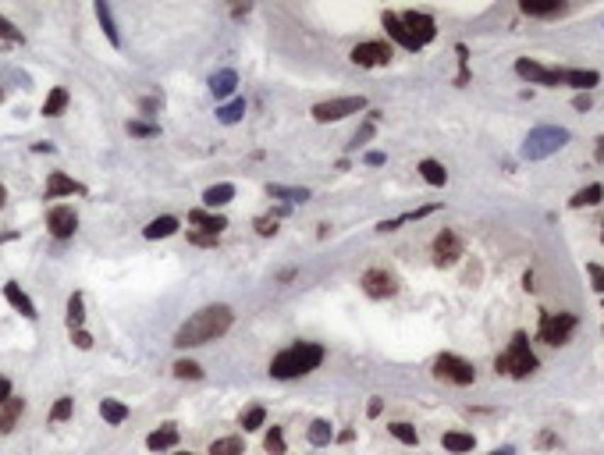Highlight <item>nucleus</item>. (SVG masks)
Returning <instances> with one entry per match:
<instances>
[{
  "label": "nucleus",
  "mask_w": 604,
  "mask_h": 455,
  "mask_svg": "<svg viewBox=\"0 0 604 455\" xmlns=\"http://www.w3.org/2000/svg\"><path fill=\"white\" fill-rule=\"evenodd\" d=\"M231 306H203L199 313H192L178 335H174V345L178 349H192V345H206V342H217L220 335H228L231 327Z\"/></svg>",
  "instance_id": "nucleus-1"
},
{
  "label": "nucleus",
  "mask_w": 604,
  "mask_h": 455,
  "mask_svg": "<svg viewBox=\"0 0 604 455\" xmlns=\"http://www.w3.org/2000/svg\"><path fill=\"white\" fill-rule=\"evenodd\" d=\"M320 363H324V345H317V342H295V345H288L284 352H277L270 359V377H277V381L306 377Z\"/></svg>",
  "instance_id": "nucleus-2"
},
{
  "label": "nucleus",
  "mask_w": 604,
  "mask_h": 455,
  "mask_svg": "<svg viewBox=\"0 0 604 455\" xmlns=\"http://www.w3.org/2000/svg\"><path fill=\"white\" fill-rule=\"evenodd\" d=\"M494 370L505 373V377H530V373L537 370V356H533V349H530L526 331H515V335H512L508 349L494 359Z\"/></svg>",
  "instance_id": "nucleus-3"
},
{
  "label": "nucleus",
  "mask_w": 604,
  "mask_h": 455,
  "mask_svg": "<svg viewBox=\"0 0 604 455\" xmlns=\"http://www.w3.org/2000/svg\"><path fill=\"white\" fill-rule=\"evenodd\" d=\"M569 142V132L565 128H554V125H544V128H533L522 142V157L526 160H544L551 153H558L561 146Z\"/></svg>",
  "instance_id": "nucleus-4"
},
{
  "label": "nucleus",
  "mask_w": 604,
  "mask_h": 455,
  "mask_svg": "<svg viewBox=\"0 0 604 455\" xmlns=\"http://www.w3.org/2000/svg\"><path fill=\"white\" fill-rule=\"evenodd\" d=\"M434 377H437V381H448V384L466 388V384H473V381H476V366H473L469 359H462V356L441 352V356L434 359Z\"/></svg>",
  "instance_id": "nucleus-5"
},
{
  "label": "nucleus",
  "mask_w": 604,
  "mask_h": 455,
  "mask_svg": "<svg viewBox=\"0 0 604 455\" xmlns=\"http://www.w3.org/2000/svg\"><path fill=\"white\" fill-rule=\"evenodd\" d=\"M572 331H576V317L572 313H544L540 317V342H547V345H565L569 338H572Z\"/></svg>",
  "instance_id": "nucleus-6"
},
{
  "label": "nucleus",
  "mask_w": 604,
  "mask_h": 455,
  "mask_svg": "<svg viewBox=\"0 0 604 455\" xmlns=\"http://www.w3.org/2000/svg\"><path fill=\"white\" fill-rule=\"evenodd\" d=\"M363 107H367L363 96H338V100L317 103V107H313V118L328 125V121H342V118H349V114H359Z\"/></svg>",
  "instance_id": "nucleus-7"
},
{
  "label": "nucleus",
  "mask_w": 604,
  "mask_h": 455,
  "mask_svg": "<svg viewBox=\"0 0 604 455\" xmlns=\"http://www.w3.org/2000/svg\"><path fill=\"white\" fill-rule=\"evenodd\" d=\"M359 285H363V292H367L370 299H391V296L398 292V278H395L391 271H384V267L367 271Z\"/></svg>",
  "instance_id": "nucleus-8"
},
{
  "label": "nucleus",
  "mask_w": 604,
  "mask_h": 455,
  "mask_svg": "<svg viewBox=\"0 0 604 455\" xmlns=\"http://www.w3.org/2000/svg\"><path fill=\"white\" fill-rule=\"evenodd\" d=\"M561 72L565 68H544V64L526 61V57L515 61V75L526 79V82H533V86H561Z\"/></svg>",
  "instance_id": "nucleus-9"
},
{
  "label": "nucleus",
  "mask_w": 604,
  "mask_h": 455,
  "mask_svg": "<svg viewBox=\"0 0 604 455\" xmlns=\"http://www.w3.org/2000/svg\"><path fill=\"white\" fill-rule=\"evenodd\" d=\"M352 61H356L359 68H381V64L391 61V43H384V40L359 43V47H352Z\"/></svg>",
  "instance_id": "nucleus-10"
},
{
  "label": "nucleus",
  "mask_w": 604,
  "mask_h": 455,
  "mask_svg": "<svg viewBox=\"0 0 604 455\" xmlns=\"http://www.w3.org/2000/svg\"><path fill=\"white\" fill-rule=\"evenodd\" d=\"M459 257H462V239L452 232V228L437 232V239H434V264L437 267H452V264H459Z\"/></svg>",
  "instance_id": "nucleus-11"
},
{
  "label": "nucleus",
  "mask_w": 604,
  "mask_h": 455,
  "mask_svg": "<svg viewBox=\"0 0 604 455\" xmlns=\"http://www.w3.org/2000/svg\"><path fill=\"white\" fill-rule=\"evenodd\" d=\"M402 26L409 29V36H413L420 47H427V43L437 36V22H434V15H427V11H406V15H402Z\"/></svg>",
  "instance_id": "nucleus-12"
},
{
  "label": "nucleus",
  "mask_w": 604,
  "mask_h": 455,
  "mask_svg": "<svg viewBox=\"0 0 604 455\" xmlns=\"http://www.w3.org/2000/svg\"><path fill=\"white\" fill-rule=\"evenodd\" d=\"M47 228H50L54 239H72L75 228H79V213H75L72 206H54V210L47 213Z\"/></svg>",
  "instance_id": "nucleus-13"
},
{
  "label": "nucleus",
  "mask_w": 604,
  "mask_h": 455,
  "mask_svg": "<svg viewBox=\"0 0 604 455\" xmlns=\"http://www.w3.org/2000/svg\"><path fill=\"white\" fill-rule=\"evenodd\" d=\"M381 22H384L388 36H391L398 47H406V50H420V43H416V40L409 36V29L402 26V15H395V11H384V18H381Z\"/></svg>",
  "instance_id": "nucleus-14"
},
{
  "label": "nucleus",
  "mask_w": 604,
  "mask_h": 455,
  "mask_svg": "<svg viewBox=\"0 0 604 455\" xmlns=\"http://www.w3.org/2000/svg\"><path fill=\"white\" fill-rule=\"evenodd\" d=\"M4 299H8L26 320H36V306H33V299L18 288V281H8V285H4Z\"/></svg>",
  "instance_id": "nucleus-15"
},
{
  "label": "nucleus",
  "mask_w": 604,
  "mask_h": 455,
  "mask_svg": "<svg viewBox=\"0 0 604 455\" xmlns=\"http://www.w3.org/2000/svg\"><path fill=\"white\" fill-rule=\"evenodd\" d=\"M189 224L203 228L206 235H220L224 228H228V220H224L220 213H210V210H192V213H189Z\"/></svg>",
  "instance_id": "nucleus-16"
},
{
  "label": "nucleus",
  "mask_w": 604,
  "mask_h": 455,
  "mask_svg": "<svg viewBox=\"0 0 604 455\" xmlns=\"http://www.w3.org/2000/svg\"><path fill=\"white\" fill-rule=\"evenodd\" d=\"M178 444V427L174 423H160L150 437H146V448L150 451H164V448H174Z\"/></svg>",
  "instance_id": "nucleus-17"
},
{
  "label": "nucleus",
  "mask_w": 604,
  "mask_h": 455,
  "mask_svg": "<svg viewBox=\"0 0 604 455\" xmlns=\"http://www.w3.org/2000/svg\"><path fill=\"white\" fill-rule=\"evenodd\" d=\"M519 11H522V15H533V18H558V15H565V4H561V0H547V4H537V0H522Z\"/></svg>",
  "instance_id": "nucleus-18"
},
{
  "label": "nucleus",
  "mask_w": 604,
  "mask_h": 455,
  "mask_svg": "<svg viewBox=\"0 0 604 455\" xmlns=\"http://www.w3.org/2000/svg\"><path fill=\"white\" fill-rule=\"evenodd\" d=\"M22 412H26V402H22V398H15V395H11V398H8V402H4V405H0V434H11V430H15V423H18V416H22Z\"/></svg>",
  "instance_id": "nucleus-19"
},
{
  "label": "nucleus",
  "mask_w": 604,
  "mask_h": 455,
  "mask_svg": "<svg viewBox=\"0 0 604 455\" xmlns=\"http://www.w3.org/2000/svg\"><path fill=\"white\" fill-rule=\"evenodd\" d=\"M600 82V75L597 72H583V68H565L561 72V86H572V89H590V86H597Z\"/></svg>",
  "instance_id": "nucleus-20"
},
{
  "label": "nucleus",
  "mask_w": 604,
  "mask_h": 455,
  "mask_svg": "<svg viewBox=\"0 0 604 455\" xmlns=\"http://www.w3.org/2000/svg\"><path fill=\"white\" fill-rule=\"evenodd\" d=\"M75 192H82V185H79L75 178H68V174H61V171L50 174V181H47V196H50V199H57V196H75Z\"/></svg>",
  "instance_id": "nucleus-21"
},
{
  "label": "nucleus",
  "mask_w": 604,
  "mask_h": 455,
  "mask_svg": "<svg viewBox=\"0 0 604 455\" xmlns=\"http://www.w3.org/2000/svg\"><path fill=\"white\" fill-rule=\"evenodd\" d=\"M231 199H235V185H231V181L210 185V189L203 192V203H206V206H213V210H217V206H224V203H231Z\"/></svg>",
  "instance_id": "nucleus-22"
},
{
  "label": "nucleus",
  "mask_w": 604,
  "mask_h": 455,
  "mask_svg": "<svg viewBox=\"0 0 604 455\" xmlns=\"http://www.w3.org/2000/svg\"><path fill=\"white\" fill-rule=\"evenodd\" d=\"M600 199H604V185H597V181H593V185L579 189V192L569 199V206H572V210H583V206H597Z\"/></svg>",
  "instance_id": "nucleus-23"
},
{
  "label": "nucleus",
  "mask_w": 604,
  "mask_h": 455,
  "mask_svg": "<svg viewBox=\"0 0 604 455\" xmlns=\"http://www.w3.org/2000/svg\"><path fill=\"white\" fill-rule=\"evenodd\" d=\"M441 444H444L448 451L462 455V451H473V448H476V437H473V434H462V430H448V434L441 437Z\"/></svg>",
  "instance_id": "nucleus-24"
},
{
  "label": "nucleus",
  "mask_w": 604,
  "mask_h": 455,
  "mask_svg": "<svg viewBox=\"0 0 604 455\" xmlns=\"http://www.w3.org/2000/svg\"><path fill=\"white\" fill-rule=\"evenodd\" d=\"M267 196L270 199H284V203H306L310 199V189H291V185H267Z\"/></svg>",
  "instance_id": "nucleus-25"
},
{
  "label": "nucleus",
  "mask_w": 604,
  "mask_h": 455,
  "mask_svg": "<svg viewBox=\"0 0 604 455\" xmlns=\"http://www.w3.org/2000/svg\"><path fill=\"white\" fill-rule=\"evenodd\" d=\"M235 82H238V75H235L231 68H224V72H217V75L210 79V89H213V96H217V100H224V96H231V93H235Z\"/></svg>",
  "instance_id": "nucleus-26"
},
{
  "label": "nucleus",
  "mask_w": 604,
  "mask_h": 455,
  "mask_svg": "<svg viewBox=\"0 0 604 455\" xmlns=\"http://www.w3.org/2000/svg\"><path fill=\"white\" fill-rule=\"evenodd\" d=\"M100 416H104L111 427H118V423L128 420V405L118 402V398H104V402H100Z\"/></svg>",
  "instance_id": "nucleus-27"
},
{
  "label": "nucleus",
  "mask_w": 604,
  "mask_h": 455,
  "mask_svg": "<svg viewBox=\"0 0 604 455\" xmlns=\"http://www.w3.org/2000/svg\"><path fill=\"white\" fill-rule=\"evenodd\" d=\"M178 232V217H157V220H150L146 224V239H167V235H174Z\"/></svg>",
  "instance_id": "nucleus-28"
},
{
  "label": "nucleus",
  "mask_w": 604,
  "mask_h": 455,
  "mask_svg": "<svg viewBox=\"0 0 604 455\" xmlns=\"http://www.w3.org/2000/svg\"><path fill=\"white\" fill-rule=\"evenodd\" d=\"M306 437H310V444L324 448V444H331V441H335V427H331L328 420H313V423H310V430H306Z\"/></svg>",
  "instance_id": "nucleus-29"
},
{
  "label": "nucleus",
  "mask_w": 604,
  "mask_h": 455,
  "mask_svg": "<svg viewBox=\"0 0 604 455\" xmlns=\"http://www.w3.org/2000/svg\"><path fill=\"white\" fill-rule=\"evenodd\" d=\"M210 455H245V441H242L238 434H231V437H217V441L210 444Z\"/></svg>",
  "instance_id": "nucleus-30"
},
{
  "label": "nucleus",
  "mask_w": 604,
  "mask_h": 455,
  "mask_svg": "<svg viewBox=\"0 0 604 455\" xmlns=\"http://www.w3.org/2000/svg\"><path fill=\"white\" fill-rule=\"evenodd\" d=\"M420 174H423V181H430V185H444L448 181V171H444V164H437V160H420Z\"/></svg>",
  "instance_id": "nucleus-31"
},
{
  "label": "nucleus",
  "mask_w": 604,
  "mask_h": 455,
  "mask_svg": "<svg viewBox=\"0 0 604 455\" xmlns=\"http://www.w3.org/2000/svg\"><path fill=\"white\" fill-rule=\"evenodd\" d=\"M65 107H68V89H61V86L50 89V96L43 100V114H47V118H57Z\"/></svg>",
  "instance_id": "nucleus-32"
},
{
  "label": "nucleus",
  "mask_w": 604,
  "mask_h": 455,
  "mask_svg": "<svg viewBox=\"0 0 604 455\" xmlns=\"http://www.w3.org/2000/svg\"><path fill=\"white\" fill-rule=\"evenodd\" d=\"M82 320H86V303H82V296L75 292V296L68 299V327H72V331H82Z\"/></svg>",
  "instance_id": "nucleus-33"
},
{
  "label": "nucleus",
  "mask_w": 604,
  "mask_h": 455,
  "mask_svg": "<svg viewBox=\"0 0 604 455\" xmlns=\"http://www.w3.org/2000/svg\"><path fill=\"white\" fill-rule=\"evenodd\" d=\"M96 18H100V26H104L111 47H121V36H118V29H114V22H111V8H107V4H96Z\"/></svg>",
  "instance_id": "nucleus-34"
},
{
  "label": "nucleus",
  "mask_w": 604,
  "mask_h": 455,
  "mask_svg": "<svg viewBox=\"0 0 604 455\" xmlns=\"http://www.w3.org/2000/svg\"><path fill=\"white\" fill-rule=\"evenodd\" d=\"M263 420H267V409H263V405H249V409L242 412V427H245V434H249V430H259V427H263Z\"/></svg>",
  "instance_id": "nucleus-35"
},
{
  "label": "nucleus",
  "mask_w": 604,
  "mask_h": 455,
  "mask_svg": "<svg viewBox=\"0 0 604 455\" xmlns=\"http://www.w3.org/2000/svg\"><path fill=\"white\" fill-rule=\"evenodd\" d=\"M388 434H391L395 441H402V444H420V434H416V427H409V423H391Z\"/></svg>",
  "instance_id": "nucleus-36"
},
{
  "label": "nucleus",
  "mask_w": 604,
  "mask_h": 455,
  "mask_svg": "<svg viewBox=\"0 0 604 455\" xmlns=\"http://www.w3.org/2000/svg\"><path fill=\"white\" fill-rule=\"evenodd\" d=\"M263 448H267L270 455H284V430H281V427H270L267 437H263Z\"/></svg>",
  "instance_id": "nucleus-37"
},
{
  "label": "nucleus",
  "mask_w": 604,
  "mask_h": 455,
  "mask_svg": "<svg viewBox=\"0 0 604 455\" xmlns=\"http://www.w3.org/2000/svg\"><path fill=\"white\" fill-rule=\"evenodd\" d=\"M242 114H245V100H235V103H228V107H217V118H220L224 125H235Z\"/></svg>",
  "instance_id": "nucleus-38"
},
{
  "label": "nucleus",
  "mask_w": 604,
  "mask_h": 455,
  "mask_svg": "<svg viewBox=\"0 0 604 455\" xmlns=\"http://www.w3.org/2000/svg\"><path fill=\"white\" fill-rule=\"evenodd\" d=\"M174 377H181V381H199L203 370H199V363H192V359H178V363H174Z\"/></svg>",
  "instance_id": "nucleus-39"
},
{
  "label": "nucleus",
  "mask_w": 604,
  "mask_h": 455,
  "mask_svg": "<svg viewBox=\"0 0 604 455\" xmlns=\"http://www.w3.org/2000/svg\"><path fill=\"white\" fill-rule=\"evenodd\" d=\"M72 409H75V402H72V398H57V402H54V409H50V420H54V423H65V420L72 416Z\"/></svg>",
  "instance_id": "nucleus-40"
},
{
  "label": "nucleus",
  "mask_w": 604,
  "mask_h": 455,
  "mask_svg": "<svg viewBox=\"0 0 604 455\" xmlns=\"http://www.w3.org/2000/svg\"><path fill=\"white\" fill-rule=\"evenodd\" d=\"M160 128L150 125V121H128V135H139V139H153Z\"/></svg>",
  "instance_id": "nucleus-41"
},
{
  "label": "nucleus",
  "mask_w": 604,
  "mask_h": 455,
  "mask_svg": "<svg viewBox=\"0 0 604 455\" xmlns=\"http://www.w3.org/2000/svg\"><path fill=\"white\" fill-rule=\"evenodd\" d=\"M256 232H259L263 239L277 235V217H256Z\"/></svg>",
  "instance_id": "nucleus-42"
},
{
  "label": "nucleus",
  "mask_w": 604,
  "mask_h": 455,
  "mask_svg": "<svg viewBox=\"0 0 604 455\" xmlns=\"http://www.w3.org/2000/svg\"><path fill=\"white\" fill-rule=\"evenodd\" d=\"M0 40H8V43H22V33H18L8 18H0Z\"/></svg>",
  "instance_id": "nucleus-43"
},
{
  "label": "nucleus",
  "mask_w": 604,
  "mask_h": 455,
  "mask_svg": "<svg viewBox=\"0 0 604 455\" xmlns=\"http://www.w3.org/2000/svg\"><path fill=\"white\" fill-rule=\"evenodd\" d=\"M586 274L593 278V288L604 296V267H597V264H586Z\"/></svg>",
  "instance_id": "nucleus-44"
},
{
  "label": "nucleus",
  "mask_w": 604,
  "mask_h": 455,
  "mask_svg": "<svg viewBox=\"0 0 604 455\" xmlns=\"http://www.w3.org/2000/svg\"><path fill=\"white\" fill-rule=\"evenodd\" d=\"M217 239H220V235H206V232H192V235H189L192 246H217Z\"/></svg>",
  "instance_id": "nucleus-45"
},
{
  "label": "nucleus",
  "mask_w": 604,
  "mask_h": 455,
  "mask_svg": "<svg viewBox=\"0 0 604 455\" xmlns=\"http://www.w3.org/2000/svg\"><path fill=\"white\" fill-rule=\"evenodd\" d=\"M572 107H576V111H590V107H593V100H590V93H579V96L572 100Z\"/></svg>",
  "instance_id": "nucleus-46"
},
{
  "label": "nucleus",
  "mask_w": 604,
  "mask_h": 455,
  "mask_svg": "<svg viewBox=\"0 0 604 455\" xmlns=\"http://www.w3.org/2000/svg\"><path fill=\"white\" fill-rule=\"evenodd\" d=\"M72 335H75V345H79L82 352H86V349H93V338H89L86 331H72Z\"/></svg>",
  "instance_id": "nucleus-47"
},
{
  "label": "nucleus",
  "mask_w": 604,
  "mask_h": 455,
  "mask_svg": "<svg viewBox=\"0 0 604 455\" xmlns=\"http://www.w3.org/2000/svg\"><path fill=\"white\" fill-rule=\"evenodd\" d=\"M8 398H11V381H8V377H0V405H4Z\"/></svg>",
  "instance_id": "nucleus-48"
},
{
  "label": "nucleus",
  "mask_w": 604,
  "mask_h": 455,
  "mask_svg": "<svg viewBox=\"0 0 604 455\" xmlns=\"http://www.w3.org/2000/svg\"><path fill=\"white\" fill-rule=\"evenodd\" d=\"M384 160H388V157H384L381 150H374V153H367V164H370V167H381Z\"/></svg>",
  "instance_id": "nucleus-49"
},
{
  "label": "nucleus",
  "mask_w": 604,
  "mask_h": 455,
  "mask_svg": "<svg viewBox=\"0 0 604 455\" xmlns=\"http://www.w3.org/2000/svg\"><path fill=\"white\" fill-rule=\"evenodd\" d=\"M381 409H384V402H381V398H370V405H367V416H381Z\"/></svg>",
  "instance_id": "nucleus-50"
},
{
  "label": "nucleus",
  "mask_w": 604,
  "mask_h": 455,
  "mask_svg": "<svg viewBox=\"0 0 604 455\" xmlns=\"http://www.w3.org/2000/svg\"><path fill=\"white\" fill-rule=\"evenodd\" d=\"M537 444H544V448H547V444H554V434H551V430H544V434L537 437Z\"/></svg>",
  "instance_id": "nucleus-51"
},
{
  "label": "nucleus",
  "mask_w": 604,
  "mask_h": 455,
  "mask_svg": "<svg viewBox=\"0 0 604 455\" xmlns=\"http://www.w3.org/2000/svg\"><path fill=\"white\" fill-rule=\"evenodd\" d=\"M593 157H597V164H604V135L597 139V150H593Z\"/></svg>",
  "instance_id": "nucleus-52"
},
{
  "label": "nucleus",
  "mask_w": 604,
  "mask_h": 455,
  "mask_svg": "<svg viewBox=\"0 0 604 455\" xmlns=\"http://www.w3.org/2000/svg\"><path fill=\"white\" fill-rule=\"evenodd\" d=\"M335 437H338V441H342V444H349V441H352V437H356V434H352V430H342V434H335Z\"/></svg>",
  "instance_id": "nucleus-53"
},
{
  "label": "nucleus",
  "mask_w": 604,
  "mask_h": 455,
  "mask_svg": "<svg viewBox=\"0 0 604 455\" xmlns=\"http://www.w3.org/2000/svg\"><path fill=\"white\" fill-rule=\"evenodd\" d=\"M11 239H18V232H0V242H11Z\"/></svg>",
  "instance_id": "nucleus-54"
},
{
  "label": "nucleus",
  "mask_w": 604,
  "mask_h": 455,
  "mask_svg": "<svg viewBox=\"0 0 604 455\" xmlns=\"http://www.w3.org/2000/svg\"><path fill=\"white\" fill-rule=\"evenodd\" d=\"M491 455H515L512 448H498V451H491Z\"/></svg>",
  "instance_id": "nucleus-55"
},
{
  "label": "nucleus",
  "mask_w": 604,
  "mask_h": 455,
  "mask_svg": "<svg viewBox=\"0 0 604 455\" xmlns=\"http://www.w3.org/2000/svg\"><path fill=\"white\" fill-rule=\"evenodd\" d=\"M4 199H8V192H4V185H0V206H4Z\"/></svg>",
  "instance_id": "nucleus-56"
},
{
  "label": "nucleus",
  "mask_w": 604,
  "mask_h": 455,
  "mask_svg": "<svg viewBox=\"0 0 604 455\" xmlns=\"http://www.w3.org/2000/svg\"><path fill=\"white\" fill-rule=\"evenodd\" d=\"M600 228H604V220H600ZM600 242H604V232H600Z\"/></svg>",
  "instance_id": "nucleus-57"
},
{
  "label": "nucleus",
  "mask_w": 604,
  "mask_h": 455,
  "mask_svg": "<svg viewBox=\"0 0 604 455\" xmlns=\"http://www.w3.org/2000/svg\"><path fill=\"white\" fill-rule=\"evenodd\" d=\"M178 455H192V451H178Z\"/></svg>",
  "instance_id": "nucleus-58"
}]
</instances>
